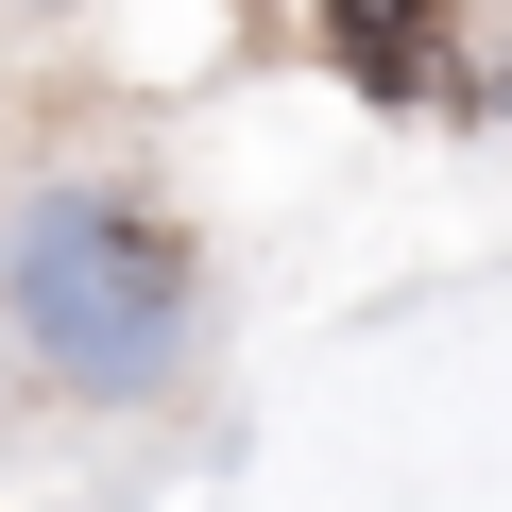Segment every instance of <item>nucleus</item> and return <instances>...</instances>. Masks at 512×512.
Wrapping results in <instances>:
<instances>
[{"mask_svg":"<svg viewBox=\"0 0 512 512\" xmlns=\"http://www.w3.org/2000/svg\"><path fill=\"white\" fill-rule=\"evenodd\" d=\"M18 325H35L52 376H86V393H154L171 342H188V256H171V222L86 205V188L35 205V222H18Z\"/></svg>","mask_w":512,"mask_h":512,"instance_id":"obj_1","label":"nucleus"},{"mask_svg":"<svg viewBox=\"0 0 512 512\" xmlns=\"http://www.w3.org/2000/svg\"><path fill=\"white\" fill-rule=\"evenodd\" d=\"M325 52L359 86H427L444 69V0H325Z\"/></svg>","mask_w":512,"mask_h":512,"instance_id":"obj_2","label":"nucleus"}]
</instances>
